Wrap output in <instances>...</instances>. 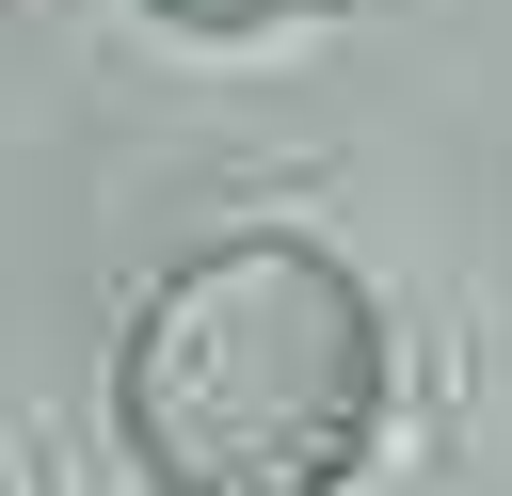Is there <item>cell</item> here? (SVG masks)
Here are the masks:
<instances>
[{
    "label": "cell",
    "mask_w": 512,
    "mask_h": 496,
    "mask_svg": "<svg viewBox=\"0 0 512 496\" xmlns=\"http://www.w3.org/2000/svg\"><path fill=\"white\" fill-rule=\"evenodd\" d=\"M112 432L144 496H336L384 432V304L336 240H192L112 336Z\"/></svg>",
    "instance_id": "6da1fadb"
},
{
    "label": "cell",
    "mask_w": 512,
    "mask_h": 496,
    "mask_svg": "<svg viewBox=\"0 0 512 496\" xmlns=\"http://www.w3.org/2000/svg\"><path fill=\"white\" fill-rule=\"evenodd\" d=\"M144 16H176V32H288V16H320V0H144Z\"/></svg>",
    "instance_id": "7a4b0ae2"
}]
</instances>
